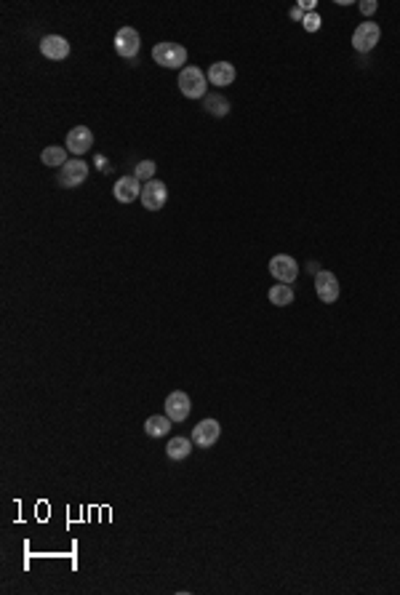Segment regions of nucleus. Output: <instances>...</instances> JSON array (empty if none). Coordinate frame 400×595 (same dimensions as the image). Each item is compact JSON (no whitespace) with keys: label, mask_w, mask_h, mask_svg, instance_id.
<instances>
[{"label":"nucleus","mask_w":400,"mask_h":595,"mask_svg":"<svg viewBox=\"0 0 400 595\" xmlns=\"http://www.w3.org/2000/svg\"><path fill=\"white\" fill-rule=\"evenodd\" d=\"M205 86H208V80H205L203 70H198V67H184V70L179 73V91H182L187 99H200V97H205Z\"/></svg>","instance_id":"obj_1"},{"label":"nucleus","mask_w":400,"mask_h":595,"mask_svg":"<svg viewBox=\"0 0 400 595\" xmlns=\"http://www.w3.org/2000/svg\"><path fill=\"white\" fill-rule=\"evenodd\" d=\"M152 59H155V64H160L166 70H176L187 62V49L179 43H158L152 49Z\"/></svg>","instance_id":"obj_2"},{"label":"nucleus","mask_w":400,"mask_h":595,"mask_svg":"<svg viewBox=\"0 0 400 595\" xmlns=\"http://www.w3.org/2000/svg\"><path fill=\"white\" fill-rule=\"evenodd\" d=\"M86 176H88V166L80 160V158H73V160H67L64 166H62V171H59V184L62 187H67V190H73V187H80L83 182H86Z\"/></svg>","instance_id":"obj_3"},{"label":"nucleus","mask_w":400,"mask_h":595,"mask_svg":"<svg viewBox=\"0 0 400 595\" xmlns=\"http://www.w3.org/2000/svg\"><path fill=\"white\" fill-rule=\"evenodd\" d=\"M379 38H382V29L376 22H363V25L355 29V35H352V46L355 51H360V53H366V51H371L379 43Z\"/></svg>","instance_id":"obj_4"},{"label":"nucleus","mask_w":400,"mask_h":595,"mask_svg":"<svg viewBox=\"0 0 400 595\" xmlns=\"http://www.w3.org/2000/svg\"><path fill=\"white\" fill-rule=\"evenodd\" d=\"M270 273L273 278H277L280 283H294L297 280V273H299V267H297V262H294V256H288V254H277L273 256V262H270Z\"/></svg>","instance_id":"obj_5"},{"label":"nucleus","mask_w":400,"mask_h":595,"mask_svg":"<svg viewBox=\"0 0 400 595\" xmlns=\"http://www.w3.org/2000/svg\"><path fill=\"white\" fill-rule=\"evenodd\" d=\"M192 411V403H190V396L176 390L171 396L166 398V417L171 422H184Z\"/></svg>","instance_id":"obj_6"},{"label":"nucleus","mask_w":400,"mask_h":595,"mask_svg":"<svg viewBox=\"0 0 400 595\" xmlns=\"http://www.w3.org/2000/svg\"><path fill=\"white\" fill-rule=\"evenodd\" d=\"M166 200H168V190H166L163 182L152 179V182L145 184V190H142V203H145L147 211H160V208L166 206Z\"/></svg>","instance_id":"obj_7"},{"label":"nucleus","mask_w":400,"mask_h":595,"mask_svg":"<svg viewBox=\"0 0 400 595\" xmlns=\"http://www.w3.org/2000/svg\"><path fill=\"white\" fill-rule=\"evenodd\" d=\"M94 145V134H91V128H86V125H75V128H70V134H67V145L64 147L70 149L73 155H83V152H88Z\"/></svg>","instance_id":"obj_8"},{"label":"nucleus","mask_w":400,"mask_h":595,"mask_svg":"<svg viewBox=\"0 0 400 595\" xmlns=\"http://www.w3.org/2000/svg\"><path fill=\"white\" fill-rule=\"evenodd\" d=\"M219 433H222V427H219V422L216 420H203L192 430V444H198L200 448H211L216 441H219Z\"/></svg>","instance_id":"obj_9"},{"label":"nucleus","mask_w":400,"mask_h":595,"mask_svg":"<svg viewBox=\"0 0 400 595\" xmlns=\"http://www.w3.org/2000/svg\"><path fill=\"white\" fill-rule=\"evenodd\" d=\"M315 291H318V297L323 299L325 304L336 302L339 299V280H336V275L328 273V270H321V273L315 275Z\"/></svg>","instance_id":"obj_10"},{"label":"nucleus","mask_w":400,"mask_h":595,"mask_svg":"<svg viewBox=\"0 0 400 595\" xmlns=\"http://www.w3.org/2000/svg\"><path fill=\"white\" fill-rule=\"evenodd\" d=\"M139 32L134 29V27H123L118 35H115V51L125 56V59H131V56H136L139 53Z\"/></svg>","instance_id":"obj_11"},{"label":"nucleus","mask_w":400,"mask_h":595,"mask_svg":"<svg viewBox=\"0 0 400 595\" xmlns=\"http://www.w3.org/2000/svg\"><path fill=\"white\" fill-rule=\"evenodd\" d=\"M142 182L136 179V176H123V179H118L115 182V198L121 200V203H131V200L142 198V187H139Z\"/></svg>","instance_id":"obj_12"},{"label":"nucleus","mask_w":400,"mask_h":595,"mask_svg":"<svg viewBox=\"0 0 400 595\" xmlns=\"http://www.w3.org/2000/svg\"><path fill=\"white\" fill-rule=\"evenodd\" d=\"M40 51H43V56H49V59H64V56L70 53V43H67L62 35H49V38L40 40Z\"/></svg>","instance_id":"obj_13"},{"label":"nucleus","mask_w":400,"mask_h":595,"mask_svg":"<svg viewBox=\"0 0 400 595\" xmlns=\"http://www.w3.org/2000/svg\"><path fill=\"white\" fill-rule=\"evenodd\" d=\"M208 80L214 86H229L235 80V67L229 62H214L211 70H208Z\"/></svg>","instance_id":"obj_14"},{"label":"nucleus","mask_w":400,"mask_h":595,"mask_svg":"<svg viewBox=\"0 0 400 595\" xmlns=\"http://www.w3.org/2000/svg\"><path fill=\"white\" fill-rule=\"evenodd\" d=\"M168 430H171V420H168L166 414H155V417H150V420L145 422V433H147L150 438H163Z\"/></svg>","instance_id":"obj_15"},{"label":"nucleus","mask_w":400,"mask_h":595,"mask_svg":"<svg viewBox=\"0 0 400 595\" xmlns=\"http://www.w3.org/2000/svg\"><path fill=\"white\" fill-rule=\"evenodd\" d=\"M67 147H56V145H51V147L43 149V155H40V160H43V166H53V169H62L64 163H67Z\"/></svg>","instance_id":"obj_16"},{"label":"nucleus","mask_w":400,"mask_h":595,"mask_svg":"<svg viewBox=\"0 0 400 595\" xmlns=\"http://www.w3.org/2000/svg\"><path fill=\"white\" fill-rule=\"evenodd\" d=\"M190 451H192V441L190 438H171L168 446H166L168 459H187Z\"/></svg>","instance_id":"obj_17"},{"label":"nucleus","mask_w":400,"mask_h":595,"mask_svg":"<svg viewBox=\"0 0 400 595\" xmlns=\"http://www.w3.org/2000/svg\"><path fill=\"white\" fill-rule=\"evenodd\" d=\"M203 107H205V112H211V115H216V118H225L227 112H229V101L225 97H219V94H208L205 99H203Z\"/></svg>","instance_id":"obj_18"},{"label":"nucleus","mask_w":400,"mask_h":595,"mask_svg":"<svg viewBox=\"0 0 400 595\" xmlns=\"http://www.w3.org/2000/svg\"><path fill=\"white\" fill-rule=\"evenodd\" d=\"M270 302L275 304V307H286V304H291L294 302V289L288 286V283H277L270 289Z\"/></svg>","instance_id":"obj_19"},{"label":"nucleus","mask_w":400,"mask_h":595,"mask_svg":"<svg viewBox=\"0 0 400 595\" xmlns=\"http://www.w3.org/2000/svg\"><path fill=\"white\" fill-rule=\"evenodd\" d=\"M134 176L139 179V182H152V176H155V160H142L139 166H136V171H134Z\"/></svg>","instance_id":"obj_20"},{"label":"nucleus","mask_w":400,"mask_h":595,"mask_svg":"<svg viewBox=\"0 0 400 595\" xmlns=\"http://www.w3.org/2000/svg\"><path fill=\"white\" fill-rule=\"evenodd\" d=\"M304 29H307V32L321 29V16H318V14H304Z\"/></svg>","instance_id":"obj_21"},{"label":"nucleus","mask_w":400,"mask_h":595,"mask_svg":"<svg viewBox=\"0 0 400 595\" xmlns=\"http://www.w3.org/2000/svg\"><path fill=\"white\" fill-rule=\"evenodd\" d=\"M360 11H363V14H374L376 3L374 0H363V3H360Z\"/></svg>","instance_id":"obj_22"},{"label":"nucleus","mask_w":400,"mask_h":595,"mask_svg":"<svg viewBox=\"0 0 400 595\" xmlns=\"http://www.w3.org/2000/svg\"><path fill=\"white\" fill-rule=\"evenodd\" d=\"M291 19H301L304 22V11L301 8H291Z\"/></svg>","instance_id":"obj_23"},{"label":"nucleus","mask_w":400,"mask_h":595,"mask_svg":"<svg viewBox=\"0 0 400 595\" xmlns=\"http://www.w3.org/2000/svg\"><path fill=\"white\" fill-rule=\"evenodd\" d=\"M299 8H301V11H312V8H315V0H304Z\"/></svg>","instance_id":"obj_24"}]
</instances>
